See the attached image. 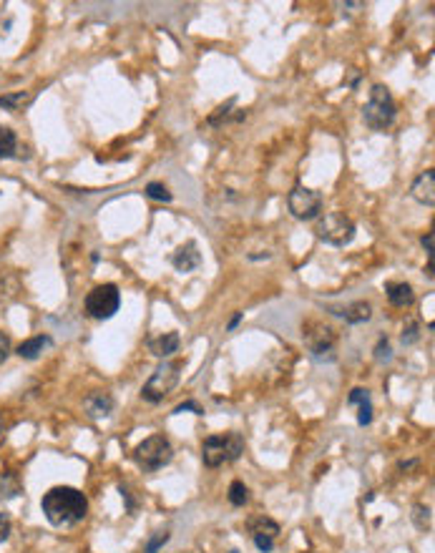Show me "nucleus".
Masks as SVG:
<instances>
[{
	"instance_id": "nucleus-34",
	"label": "nucleus",
	"mask_w": 435,
	"mask_h": 553,
	"mask_svg": "<svg viewBox=\"0 0 435 553\" xmlns=\"http://www.w3.org/2000/svg\"><path fill=\"white\" fill-rule=\"evenodd\" d=\"M229 553H239V551H229Z\"/></svg>"
},
{
	"instance_id": "nucleus-15",
	"label": "nucleus",
	"mask_w": 435,
	"mask_h": 553,
	"mask_svg": "<svg viewBox=\"0 0 435 553\" xmlns=\"http://www.w3.org/2000/svg\"><path fill=\"white\" fill-rule=\"evenodd\" d=\"M83 408H86V413H89L93 420H98V418L111 415V410H113V397H111L109 393H91L89 397L83 400Z\"/></svg>"
},
{
	"instance_id": "nucleus-28",
	"label": "nucleus",
	"mask_w": 435,
	"mask_h": 553,
	"mask_svg": "<svg viewBox=\"0 0 435 553\" xmlns=\"http://www.w3.org/2000/svg\"><path fill=\"white\" fill-rule=\"evenodd\" d=\"M184 410H192L194 415H204V410H201L199 405H196V402H192V400H189V402H181V405H176V408H174V413L179 415V413H184Z\"/></svg>"
},
{
	"instance_id": "nucleus-19",
	"label": "nucleus",
	"mask_w": 435,
	"mask_h": 553,
	"mask_svg": "<svg viewBox=\"0 0 435 553\" xmlns=\"http://www.w3.org/2000/svg\"><path fill=\"white\" fill-rule=\"evenodd\" d=\"M18 151V138L8 126H0V159H10Z\"/></svg>"
},
{
	"instance_id": "nucleus-7",
	"label": "nucleus",
	"mask_w": 435,
	"mask_h": 553,
	"mask_svg": "<svg viewBox=\"0 0 435 553\" xmlns=\"http://www.w3.org/2000/svg\"><path fill=\"white\" fill-rule=\"evenodd\" d=\"M83 307L93 319H111L121 307V292L116 284H98L86 294Z\"/></svg>"
},
{
	"instance_id": "nucleus-9",
	"label": "nucleus",
	"mask_w": 435,
	"mask_h": 553,
	"mask_svg": "<svg viewBox=\"0 0 435 553\" xmlns=\"http://www.w3.org/2000/svg\"><path fill=\"white\" fill-rule=\"evenodd\" d=\"M302 337H304V345L310 347V353L315 355V357H322V355L335 350V330L322 325V322L310 319V322L302 327Z\"/></svg>"
},
{
	"instance_id": "nucleus-24",
	"label": "nucleus",
	"mask_w": 435,
	"mask_h": 553,
	"mask_svg": "<svg viewBox=\"0 0 435 553\" xmlns=\"http://www.w3.org/2000/svg\"><path fill=\"white\" fill-rule=\"evenodd\" d=\"M146 196L149 199H156V201H172V191L159 184V181H151V184H146Z\"/></svg>"
},
{
	"instance_id": "nucleus-17",
	"label": "nucleus",
	"mask_w": 435,
	"mask_h": 553,
	"mask_svg": "<svg viewBox=\"0 0 435 553\" xmlns=\"http://www.w3.org/2000/svg\"><path fill=\"white\" fill-rule=\"evenodd\" d=\"M385 292H387V299L393 307H410L415 299L413 294V287L405 282H387L385 284Z\"/></svg>"
},
{
	"instance_id": "nucleus-18",
	"label": "nucleus",
	"mask_w": 435,
	"mask_h": 553,
	"mask_svg": "<svg viewBox=\"0 0 435 553\" xmlns=\"http://www.w3.org/2000/svg\"><path fill=\"white\" fill-rule=\"evenodd\" d=\"M50 345H53V339H50L48 335H38V337H30V339H26V342H21L15 353L23 359H35V357H41L43 350Z\"/></svg>"
},
{
	"instance_id": "nucleus-32",
	"label": "nucleus",
	"mask_w": 435,
	"mask_h": 553,
	"mask_svg": "<svg viewBox=\"0 0 435 553\" xmlns=\"http://www.w3.org/2000/svg\"><path fill=\"white\" fill-rule=\"evenodd\" d=\"M239 322H242V312H239V315H234V317H232V322H229V330H234V327L239 325Z\"/></svg>"
},
{
	"instance_id": "nucleus-11",
	"label": "nucleus",
	"mask_w": 435,
	"mask_h": 553,
	"mask_svg": "<svg viewBox=\"0 0 435 553\" xmlns=\"http://www.w3.org/2000/svg\"><path fill=\"white\" fill-rule=\"evenodd\" d=\"M410 194H413L415 201H420V204H425V207H433L435 204V171L433 169L423 171L420 176L413 181Z\"/></svg>"
},
{
	"instance_id": "nucleus-14",
	"label": "nucleus",
	"mask_w": 435,
	"mask_h": 553,
	"mask_svg": "<svg viewBox=\"0 0 435 553\" xmlns=\"http://www.w3.org/2000/svg\"><path fill=\"white\" fill-rule=\"evenodd\" d=\"M350 405H358V425H370L373 422V402H370V393L365 387H355L353 393L347 395Z\"/></svg>"
},
{
	"instance_id": "nucleus-12",
	"label": "nucleus",
	"mask_w": 435,
	"mask_h": 553,
	"mask_svg": "<svg viewBox=\"0 0 435 553\" xmlns=\"http://www.w3.org/2000/svg\"><path fill=\"white\" fill-rule=\"evenodd\" d=\"M330 312L342 317L345 322H350V325H362V322L373 317V307L367 302H350L345 307H330Z\"/></svg>"
},
{
	"instance_id": "nucleus-33",
	"label": "nucleus",
	"mask_w": 435,
	"mask_h": 553,
	"mask_svg": "<svg viewBox=\"0 0 435 553\" xmlns=\"http://www.w3.org/2000/svg\"><path fill=\"white\" fill-rule=\"evenodd\" d=\"M3 428H6V420H3V415H0V433H3Z\"/></svg>"
},
{
	"instance_id": "nucleus-8",
	"label": "nucleus",
	"mask_w": 435,
	"mask_h": 553,
	"mask_svg": "<svg viewBox=\"0 0 435 553\" xmlns=\"http://www.w3.org/2000/svg\"><path fill=\"white\" fill-rule=\"evenodd\" d=\"M287 207H290L295 219L310 221L322 212V194L307 187H295L287 196Z\"/></svg>"
},
{
	"instance_id": "nucleus-4",
	"label": "nucleus",
	"mask_w": 435,
	"mask_h": 553,
	"mask_svg": "<svg viewBox=\"0 0 435 553\" xmlns=\"http://www.w3.org/2000/svg\"><path fill=\"white\" fill-rule=\"evenodd\" d=\"M315 234L320 242L332 244V247H345L355 239V221L345 212H327L315 224Z\"/></svg>"
},
{
	"instance_id": "nucleus-16",
	"label": "nucleus",
	"mask_w": 435,
	"mask_h": 553,
	"mask_svg": "<svg viewBox=\"0 0 435 553\" xmlns=\"http://www.w3.org/2000/svg\"><path fill=\"white\" fill-rule=\"evenodd\" d=\"M149 350L154 357H169L179 350V332H164L161 337L149 339Z\"/></svg>"
},
{
	"instance_id": "nucleus-23",
	"label": "nucleus",
	"mask_w": 435,
	"mask_h": 553,
	"mask_svg": "<svg viewBox=\"0 0 435 553\" xmlns=\"http://www.w3.org/2000/svg\"><path fill=\"white\" fill-rule=\"evenodd\" d=\"M413 523L420 528V531H430L433 525V513H430L428 505H415L413 508Z\"/></svg>"
},
{
	"instance_id": "nucleus-25",
	"label": "nucleus",
	"mask_w": 435,
	"mask_h": 553,
	"mask_svg": "<svg viewBox=\"0 0 435 553\" xmlns=\"http://www.w3.org/2000/svg\"><path fill=\"white\" fill-rule=\"evenodd\" d=\"M390 357H393L390 342H387V339H380V342H378V347H375V359H378V362H385V359H390Z\"/></svg>"
},
{
	"instance_id": "nucleus-10",
	"label": "nucleus",
	"mask_w": 435,
	"mask_h": 553,
	"mask_svg": "<svg viewBox=\"0 0 435 553\" xmlns=\"http://www.w3.org/2000/svg\"><path fill=\"white\" fill-rule=\"evenodd\" d=\"M249 533H252L259 551L270 553L275 548V538L279 536V523H275L272 518H252L249 521Z\"/></svg>"
},
{
	"instance_id": "nucleus-27",
	"label": "nucleus",
	"mask_w": 435,
	"mask_h": 553,
	"mask_svg": "<svg viewBox=\"0 0 435 553\" xmlns=\"http://www.w3.org/2000/svg\"><path fill=\"white\" fill-rule=\"evenodd\" d=\"M8 536H10V518L6 513H0V543L8 541Z\"/></svg>"
},
{
	"instance_id": "nucleus-2",
	"label": "nucleus",
	"mask_w": 435,
	"mask_h": 553,
	"mask_svg": "<svg viewBox=\"0 0 435 553\" xmlns=\"http://www.w3.org/2000/svg\"><path fill=\"white\" fill-rule=\"evenodd\" d=\"M242 453H244V438L239 433H219V435L204 438V442H201V460L209 468L234 463Z\"/></svg>"
},
{
	"instance_id": "nucleus-26",
	"label": "nucleus",
	"mask_w": 435,
	"mask_h": 553,
	"mask_svg": "<svg viewBox=\"0 0 435 553\" xmlns=\"http://www.w3.org/2000/svg\"><path fill=\"white\" fill-rule=\"evenodd\" d=\"M166 541H169V533H166V531H164V533H159V536H154V538L149 541V546H146V551H144V553H156L161 546H164Z\"/></svg>"
},
{
	"instance_id": "nucleus-30",
	"label": "nucleus",
	"mask_w": 435,
	"mask_h": 553,
	"mask_svg": "<svg viewBox=\"0 0 435 553\" xmlns=\"http://www.w3.org/2000/svg\"><path fill=\"white\" fill-rule=\"evenodd\" d=\"M415 339H418V327L408 325V332H402V342H405V345H410V342H415Z\"/></svg>"
},
{
	"instance_id": "nucleus-1",
	"label": "nucleus",
	"mask_w": 435,
	"mask_h": 553,
	"mask_svg": "<svg viewBox=\"0 0 435 553\" xmlns=\"http://www.w3.org/2000/svg\"><path fill=\"white\" fill-rule=\"evenodd\" d=\"M41 508L50 525L66 528V525H76L86 518V513H89V500H86V496H83L78 488L55 485V488H50V491L43 496Z\"/></svg>"
},
{
	"instance_id": "nucleus-6",
	"label": "nucleus",
	"mask_w": 435,
	"mask_h": 553,
	"mask_svg": "<svg viewBox=\"0 0 435 553\" xmlns=\"http://www.w3.org/2000/svg\"><path fill=\"white\" fill-rule=\"evenodd\" d=\"M179 370H181V362H161L151 373V377L146 380V385L141 387V397H144L146 402H151V405H156V402H161L164 397H169L172 390L176 387V382H179V375H181Z\"/></svg>"
},
{
	"instance_id": "nucleus-13",
	"label": "nucleus",
	"mask_w": 435,
	"mask_h": 553,
	"mask_svg": "<svg viewBox=\"0 0 435 553\" xmlns=\"http://www.w3.org/2000/svg\"><path fill=\"white\" fill-rule=\"evenodd\" d=\"M172 264L179 272H194V270H196V267L201 264V254H199V249H196V244H194V242L181 244V247L172 254Z\"/></svg>"
},
{
	"instance_id": "nucleus-3",
	"label": "nucleus",
	"mask_w": 435,
	"mask_h": 553,
	"mask_svg": "<svg viewBox=\"0 0 435 553\" xmlns=\"http://www.w3.org/2000/svg\"><path fill=\"white\" fill-rule=\"evenodd\" d=\"M398 116V109H395V98L393 93L378 83L370 88V98H367V104L362 106V118H365V124L373 129V131H385L390 129Z\"/></svg>"
},
{
	"instance_id": "nucleus-31",
	"label": "nucleus",
	"mask_w": 435,
	"mask_h": 553,
	"mask_svg": "<svg viewBox=\"0 0 435 553\" xmlns=\"http://www.w3.org/2000/svg\"><path fill=\"white\" fill-rule=\"evenodd\" d=\"M423 247H425V252H428V259H430V256H433V232L423 236Z\"/></svg>"
},
{
	"instance_id": "nucleus-5",
	"label": "nucleus",
	"mask_w": 435,
	"mask_h": 553,
	"mask_svg": "<svg viewBox=\"0 0 435 553\" xmlns=\"http://www.w3.org/2000/svg\"><path fill=\"white\" fill-rule=\"evenodd\" d=\"M172 458H174V448L164 435L146 438V440L138 442L136 450H133V460H136V465L144 470V473L161 470L164 465L172 463Z\"/></svg>"
},
{
	"instance_id": "nucleus-29",
	"label": "nucleus",
	"mask_w": 435,
	"mask_h": 553,
	"mask_svg": "<svg viewBox=\"0 0 435 553\" xmlns=\"http://www.w3.org/2000/svg\"><path fill=\"white\" fill-rule=\"evenodd\" d=\"M8 355H10V339H8V335L0 332V362H6Z\"/></svg>"
},
{
	"instance_id": "nucleus-21",
	"label": "nucleus",
	"mask_w": 435,
	"mask_h": 553,
	"mask_svg": "<svg viewBox=\"0 0 435 553\" xmlns=\"http://www.w3.org/2000/svg\"><path fill=\"white\" fill-rule=\"evenodd\" d=\"M28 101H30V93H26V91H18V93H6V96H0V109L18 111L21 106H26Z\"/></svg>"
},
{
	"instance_id": "nucleus-22",
	"label": "nucleus",
	"mask_w": 435,
	"mask_h": 553,
	"mask_svg": "<svg viewBox=\"0 0 435 553\" xmlns=\"http://www.w3.org/2000/svg\"><path fill=\"white\" fill-rule=\"evenodd\" d=\"M229 503L237 505V508H242V505L249 503V488L242 480H234V483L229 485Z\"/></svg>"
},
{
	"instance_id": "nucleus-20",
	"label": "nucleus",
	"mask_w": 435,
	"mask_h": 553,
	"mask_svg": "<svg viewBox=\"0 0 435 553\" xmlns=\"http://www.w3.org/2000/svg\"><path fill=\"white\" fill-rule=\"evenodd\" d=\"M21 480L15 473H0V498H15L21 496Z\"/></svg>"
}]
</instances>
